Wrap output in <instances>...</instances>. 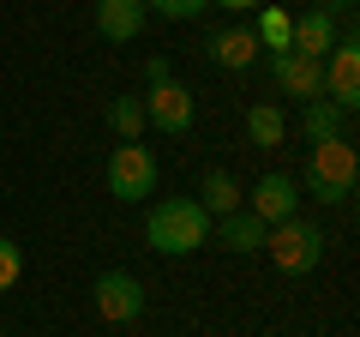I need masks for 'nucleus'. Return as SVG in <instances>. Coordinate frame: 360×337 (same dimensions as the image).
<instances>
[{"label": "nucleus", "mask_w": 360, "mask_h": 337, "mask_svg": "<svg viewBox=\"0 0 360 337\" xmlns=\"http://www.w3.org/2000/svg\"><path fill=\"white\" fill-rule=\"evenodd\" d=\"M144 241H150L162 259L198 253V247L210 241L205 205H198V199H162V205H150V217H144Z\"/></svg>", "instance_id": "f257e3e1"}, {"label": "nucleus", "mask_w": 360, "mask_h": 337, "mask_svg": "<svg viewBox=\"0 0 360 337\" xmlns=\"http://www.w3.org/2000/svg\"><path fill=\"white\" fill-rule=\"evenodd\" d=\"M354 181H360V157L348 139H330V145H312L307 157V193L324 199V205H342L354 199Z\"/></svg>", "instance_id": "f03ea898"}, {"label": "nucleus", "mask_w": 360, "mask_h": 337, "mask_svg": "<svg viewBox=\"0 0 360 337\" xmlns=\"http://www.w3.org/2000/svg\"><path fill=\"white\" fill-rule=\"evenodd\" d=\"M264 253L276 259V271H288V277H307L312 265L324 259V229H319V223H307V217H283V223H270V235H264Z\"/></svg>", "instance_id": "7ed1b4c3"}, {"label": "nucleus", "mask_w": 360, "mask_h": 337, "mask_svg": "<svg viewBox=\"0 0 360 337\" xmlns=\"http://www.w3.org/2000/svg\"><path fill=\"white\" fill-rule=\"evenodd\" d=\"M108 193L127 199V205H139V199L156 193V157L144 151L139 139H120L115 157H108Z\"/></svg>", "instance_id": "20e7f679"}, {"label": "nucleus", "mask_w": 360, "mask_h": 337, "mask_svg": "<svg viewBox=\"0 0 360 337\" xmlns=\"http://www.w3.org/2000/svg\"><path fill=\"white\" fill-rule=\"evenodd\" d=\"M319 97H330L336 109H354L360 103V42H354V30L336 37V49L324 54V91Z\"/></svg>", "instance_id": "39448f33"}, {"label": "nucleus", "mask_w": 360, "mask_h": 337, "mask_svg": "<svg viewBox=\"0 0 360 337\" xmlns=\"http://www.w3.org/2000/svg\"><path fill=\"white\" fill-rule=\"evenodd\" d=\"M90 301H96V313H103L108 325H132L144 313V283L132 271H103L96 289H90Z\"/></svg>", "instance_id": "423d86ee"}, {"label": "nucleus", "mask_w": 360, "mask_h": 337, "mask_svg": "<svg viewBox=\"0 0 360 337\" xmlns=\"http://www.w3.org/2000/svg\"><path fill=\"white\" fill-rule=\"evenodd\" d=\"M144 103V127H156V133H168V139H180V133L193 127V91L186 85H150V97H139Z\"/></svg>", "instance_id": "0eeeda50"}, {"label": "nucleus", "mask_w": 360, "mask_h": 337, "mask_svg": "<svg viewBox=\"0 0 360 337\" xmlns=\"http://www.w3.org/2000/svg\"><path fill=\"white\" fill-rule=\"evenodd\" d=\"M264 66L276 73V85H283L288 97H307L312 103V97L324 91V61H307V54L288 49V54H264Z\"/></svg>", "instance_id": "6e6552de"}, {"label": "nucleus", "mask_w": 360, "mask_h": 337, "mask_svg": "<svg viewBox=\"0 0 360 337\" xmlns=\"http://www.w3.org/2000/svg\"><path fill=\"white\" fill-rule=\"evenodd\" d=\"M295 199H300V187L288 181L283 168H270V175H258V187H252V217L270 229V223L295 217Z\"/></svg>", "instance_id": "1a4fd4ad"}, {"label": "nucleus", "mask_w": 360, "mask_h": 337, "mask_svg": "<svg viewBox=\"0 0 360 337\" xmlns=\"http://www.w3.org/2000/svg\"><path fill=\"white\" fill-rule=\"evenodd\" d=\"M336 37H342V30H336V13H324V6H307V13L295 18V42H288V49L307 54V61H324V54L336 49Z\"/></svg>", "instance_id": "9d476101"}, {"label": "nucleus", "mask_w": 360, "mask_h": 337, "mask_svg": "<svg viewBox=\"0 0 360 337\" xmlns=\"http://www.w3.org/2000/svg\"><path fill=\"white\" fill-rule=\"evenodd\" d=\"M144 0H96V30H103L108 42H132L144 30Z\"/></svg>", "instance_id": "9b49d317"}, {"label": "nucleus", "mask_w": 360, "mask_h": 337, "mask_svg": "<svg viewBox=\"0 0 360 337\" xmlns=\"http://www.w3.org/2000/svg\"><path fill=\"white\" fill-rule=\"evenodd\" d=\"M258 54H264V49H258L252 25H234V30H217V37H210V61L229 66V73H246Z\"/></svg>", "instance_id": "f8f14e48"}, {"label": "nucleus", "mask_w": 360, "mask_h": 337, "mask_svg": "<svg viewBox=\"0 0 360 337\" xmlns=\"http://www.w3.org/2000/svg\"><path fill=\"white\" fill-rule=\"evenodd\" d=\"M300 127H307L312 145H330V139H348V109H336L330 97H312L307 115H300Z\"/></svg>", "instance_id": "ddd939ff"}, {"label": "nucleus", "mask_w": 360, "mask_h": 337, "mask_svg": "<svg viewBox=\"0 0 360 337\" xmlns=\"http://www.w3.org/2000/svg\"><path fill=\"white\" fill-rule=\"evenodd\" d=\"M264 235H270V229L252 217V211H229V217L217 223V241L234 247V253H258V247H264Z\"/></svg>", "instance_id": "4468645a"}, {"label": "nucleus", "mask_w": 360, "mask_h": 337, "mask_svg": "<svg viewBox=\"0 0 360 337\" xmlns=\"http://www.w3.org/2000/svg\"><path fill=\"white\" fill-rule=\"evenodd\" d=\"M198 205H205V217H229V211H240V181H234L229 168H210L205 187H198Z\"/></svg>", "instance_id": "2eb2a0df"}, {"label": "nucleus", "mask_w": 360, "mask_h": 337, "mask_svg": "<svg viewBox=\"0 0 360 337\" xmlns=\"http://www.w3.org/2000/svg\"><path fill=\"white\" fill-rule=\"evenodd\" d=\"M283 133H288V115L276 103H252V109H246V139H252L258 151H276Z\"/></svg>", "instance_id": "dca6fc26"}, {"label": "nucleus", "mask_w": 360, "mask_h": 337, "mask_svg": "<svg viewBox=\"0 0 360 337\" xmlns=\"http://www.w3.org/2000/svg\"><path fill=\"white\" fill-rule=\"evenodd\" d=\"M252 37H258V49H264V54H288V42H295V13L264 6V13H258V25H252Z\"/></svg>", "instance_id": "f3484780"}, {"label": "nucleus", "mask_w": 360, "mask_h": 337, "mask_svg": "<svg viewBox=\"0 0 360 337\" xmlns=\"http://www.w3.org/2000/svg\"><path fill=\"white\" fill-rule=\"evenodd\" d=\"M108 127H115L120 139H139L144 133V103L139 97H115V103H108Z\"/></svg>", "instance_id": "a211bd4d"}, {"label": "nucleus", "mask_w": 360, "mask_h": 337, "mask_svg": "<svg viewBox=\"0 0 360 337\" xmlns=\"http://www.w3.org/2000/svg\"><path fill=\"white\" fill-rule=\"evenodd\" d=\"M205 6H210V0H144V13H156V18H174V25H180V18H198Z\"/></svg>", "instance_id": "6ab92c4d"}, {"label": "nucleus", "mask_w": 360, "mask_h": 337, "mask_svg": "<svg viewBox=\"0 0 360 337\" xmlns=\"http://www.w3.org/2000/svg\"><path fill=\"white\" fill-rule=\"evenodd\" d=\"M18 271H25V253H18V241H6V235H0V289H13Z\"/></svg>", "instance_id": "aec40b11"}, {"label": "nucleus", "mask_w": 360, "mask_h": 337, "mask_svg": "<svg viewBox=\"0 0 360 337\" xmlns=\"http://www.w3.org/2000/svg\"><path fill=\"white\" fill-rule=\"evenodd\" d=\"M144 78H150V85H168V78H174V73H168V61H162V54H156V61L144 66Z\"/></svg>", "instance_id": "412c9836"}, {"label": "nucleus", "mask_w": 360, "mask_h": 337, "mask_svg": "<svg viewBox=\"0 0 360 337\" xmlns=\"http://www.w3.org/2000/svg\"><path fill=\"white\" fill-rule=\"evenodd\" d=\"M217 6H229V13H252L258 0H217Z\"/></svg>", "instance_id": "4be33fe9"}, {"label": "nucleus", "mask_w": 360, "mask_h": 337, "mask_svg": "<svg viewBox=\"0 0 360 337\" xmlns=\"http://www.w3.org/2000/svg\"><path fill=\"white\" fill-rule=\"evenodd\" d=\"M330 6H336V13H354V0H330Z\"/></svg>", "instance_id": "5701e85b"}, {"label": "nucleus", "mask_w": 360, "mask_h": 337, "mask_svg": "<svg viewBox=\"0 0 360 337\" xmlns=\"http://www.w3.org/2000/svg\"><path fill=\"white\" fill-rule=\"evenodd\" d=\"M319 6H324V13H336V6H330V0H319Z\"/></svg>", "instance_id": "b1692460"}]
</instances>
